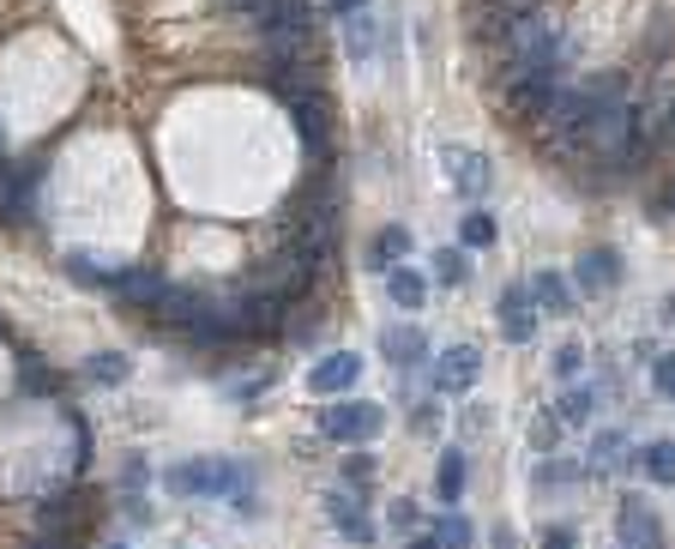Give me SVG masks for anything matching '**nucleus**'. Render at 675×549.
<instances>
[{
    "label": "nucleus",
    "mask_w": 675,
    "mask_h": 549,
    "mask_svg": "<svg viewBox=\"0 0 675 549\" xmlns=\"http://www.w3.org/2000/svg\"><path fill=\"white\" fill-rule=\"evenodd\" d=\"M284 110H289V127L301 134V146L320 158V151L332 146V110H325V98H289Z\"/></svg>",
    "instance_id": "nucleus-5"
},
{
    "label": "nucleus",
    "mask_w": 675,
    "mask_h": 549,
    "mask_svg": "<svg viewBox=\"0 0 675 549\" xmlns=\"http://www.w3.org/2000/svg\"><path fill=\"white\" fill-rule=\"evenodd\" d=\"M404 254H410V230L404 224H386V230L374 236V266L392 272V266H404Z\"/></svg>",
    "instance_id": "nucleus-16"
},
{
    "label": "nucleus",
    "mask_w": 675,
    "mask_h": 549,
    "mask_svg": "<svg viewBox=\"0 0 675 549\" xmlns=\"http://www.w3.org/2000/svg\"><path fill=\"white\" fill-rule=\"evenodd\" d=\"M380 428H386L380 404H325L320 411V435L338 441V447H368Z\"/></svg>",
    "instance_id": "nucleus-3"
},
{
    "label": "nucleus",
    "mask_w": 675,
    "mask_h": 549,
    "mask_svg": "<svg viewBox=\"0 0 675 549\" xmlns=\"http://www.w3.org/2000/svg\"><path fill=\"white\" fill-rule=\"evenodd\" d=\"M434 489H441V501L446 507H453L458 495H465V453H441V477H434Z\"/></svg>",
    "instance_id": "nucleus-19"
},
{
    "label": "nucleus",
    "mask_w": 675,
    "mask_h": 549,
    "mask_svg": "<svg viewBox=\"0 0 675 549\" xmlns=\"http://www.w3.org/2000/svg\"><path fill=\"white\" fill-rule=\"evenodd\" d=\"M482 375V351L477 344H446L441 356H434V387L441 392H470V380Z\"/></svg>",
    "instance_id": "nucleus-6"
},
{
    "label": "nucleus",
    "mask_w": 675,
    "mask_h": 549,
    "mask_svg": "<svg viewBox=\"0 0 675 549\" xmlns=\"http://www.w3.org/2000/svg\"><path fill=\"white\" fill-rule=\"evenodd\" d=\"M663 146H675V103L663 110Z\"/></svg>",
    "instance_id": "nucleus-36"
},
{
    "label": "nucleus",
    "mask_w": 675,
    "mask_h": 549,
    "mask_svg": "<svg viewBox=\"0 0 675 549\" xmlns=\"http://www.w3.org/2000/svg\"><path fill=\"white\" fill-rule=\"evenodd\" d=\"M344 49L356 55V61L374 49V25H368V19H362V13H350V19H344Z\"/></svg>",
    "instance_id": "nucleus-24"
},
{
    "label": "nucleus",
    "mask_w": 675,
    "mask_h": 549,
    "mask_svg": "<svg viewBox=\"0 0 675 549\" xmlns=\"http://www.w3.org/2000/svg\"><path fill=\"white\" fill-rule=\"evenodd\" d=\"M84 375H91L96 387H121V380H127V356L103 351V356H91V363H84Z\"/></svg>",
    "instance_id": "nucleus-21"
},
{
    "label": "nucleus",
    "mask_w": 675,
    "mask_h": 549,
    "mask_svg": "<svg viewBox=\"0 0 675 549\" xmlns=\"http://www.w3.org/2000/svg\"><path fill=\"white\" fill-rule=\"evenodd\" d=\"M356 380H362V356H356V351H332V356H320V363H313L308 392H320V399H338V392H350Z\"/></svg>",
    "instance_id": "nucleus-8"
},
{
    "label": "nucleus",
    "mask_w": 675,
    "mask_h": 549,
    "mask_svg": "<svg viewBox=\"0 0 675 549\" xmlns=\"http://www.w3.org/2000/svg\"><path fill=\"white\" fill-rule=\"evenodd\" d=\"M380 351H386V363L410 368V363H422V356H428V339H422V327H386Z\"/></svg>",
    "instance_id": "nucleus-12"
},
{
    "label": "nucleus",
    "mask_w": 675,
    "mask_h": 549,
    "mask_svg": "<svg viewBox=\"0 0 675 549\" xmlns=\"http://www.w3.org/2000/svg\"><path fill=\"white\" fill-rule=\"evenodd\" d=\"M530 441H537V447H554V416H542V423L530 428Z\"/></svg>",
    "instance_id": "nucleus-32"
},
{
    "label": "nucleus",
    "mask_w": 675,
    "mask_h": 549,
    "mask_svg": "<svg viewBox=\"0 0 675 549\" xmlns=\"http://www.w3.org/2000/svg\"><path fill=\"white\" fill-rule=\"evenodd\" d=\"M368 477H374V465H368V459H362V453H356V459L344 465V483H350V489H362V483H368Z\"/></svg>",
    "instance_id": "nucleus-30"
},
{
    "label": "nucleus",
    "mask_w": 675,
    "mask_h": 549,
    "mask_svg": "<svg viewBox=\"0 0 675 549\" xmlns=\"http://www.w3.org/2000/svg\"><path fill=\"white\" fill-rule=\"evenodd\" d=\"M579 368H585V351H579V344H561V351H554V375L579 380Z\"/></svg>",
    "instance_id": "nucleus-27"
},
{
    "label": "nucleus",
    "mask_w": 675,
    "mask_h": 549,
    "mask_svg": "<svg viewBox=\"0 0 675 549\" xmlns=\"http://www.w3.org/2000/svg\"><path fill=\"white\" fill-rule=\"evenodd\" d=\"M494 549H513V537H494Z\"/></svg>",
    "instance_id": "nucleus-39"
},
{
    "label": "nucleus",
    "mask_w": 675,
    "mask_h": 549,
    "mask_svg": "<svg viewBox=\"0 0 675 549\" xmlns=\"http://www.w3.org/2000/svg\"><path fill=\"white\" fill-rule=\"evenodd\" d=\"M410 549H441V544H434V537H416V544H410Z\"/></svg>",
    "instance_id": "nucleus-38"
},
{
    "label": "nucleus",
    "mask_w": 675,
    "mask_h": 549,
    "mask_svg": "<svg viewBox=\"0 0 675 549\" xmlns=\"http://www.w3.org/2000/svg\"><path fill=\"white\" fill-rule=\"evenodd\" d=\"M651 387H657V399L675 404V356H657V363H651Z\"/></svg>",
    "instance_id": "nucleus-26"
},
{
    "label": "nucleus",
    "mask_w": 675,
    "mask_h": 549,
    "mask_svg": "<svg viewBox=\"0 0 675 549\" xmlns=\"http://www.w3.org/2000/svg\"><path fill=\"white\" fill-rule=\"evenodd\" d=\"M639 471H645L651 483H675V441H651V447L639 453Z\"/></svg>",
    "instance_id": "nucleus-17"
},
{
    "label": "nucleus",
    "mask_w": 675,
    "mask_h": 549,
    "mask_svg": "<svg viewBox=\"0 0 675 549\" xmlns=\"http://www.w3.org/2000/svg\"><path fill=\"white\" fill-rule=\"evenodd\" d=\"M530 296H537L542 314H567V308H573V290H567L561 272H537V278H530Z\"/></svg>",
    "instance_id": "nucleus-15"
},
{
    "label": "nucleus",
    "mask_w": 675,
    "mask_h": 549,
    "mask_svg": "<svg viewBox=\"0 0 675 549\" xmlns=\"http://www.w3.org/2000/svg\"><path fill=\"white\" fill-rule=\"evenodd\" d=\"M0 211H7V218H24V182L7 170V163H0Z\"/></svg>",
    "instance_id": "nucleus-25"
},
{
    "label": "nucleus",
    "mask_w": 675,
    "mask_h": 549,
    "mask_svg": "<svg viewBox=\"0 0 675 549\" xmlns=\"http://www.w3.org/2000/svg\"><path fill=\"white\" fill-rule=\"evenodd\" d=\"M265 61H313V7L308 0H272L260 19Z\"/></svg>",
    "instance_id": "nucleus-1"
},
{
    "label": "nucleus",
    "mask_w": 675,
    "mask_h": 549,
    "mask_svg": "<svg viewBox=\"0 0 675 549\" xmlns=\"http://www.w3.org/2000/svg\"><path fill=\"white\" fill-rule=\"evenodd\" d=\"M621 549H663L657 513L645 501H621Z\"/></svg>",
    "instance_id": "nucleus-10"
},
{
    "label": "nucleus",
    "mask_w": 675,
    "mask_h": 549,
    "mask_svg": "<svg viewBox=\"0 0 675 549\" xmlns=\"http://www.w3.org/2000/svg\"><path fill=\"white\" fill-rule=\"evenodd\" d=\"M115 549H121V544H115Z\"/></svg>",
    "instance_id": "nucleus-40"
},
{
    "label": "nucleus",
    "mask_w": 675,
    "mask_h": 549,
    "mask_svg": "<svg viewBox=\"0 0 675 549\" xmlns=\"http://www.w3.org/2000/svg\"><path fill=\"white\" fill-rule=\"evenodd\" d=\"M537 296H530V284H506L501 290V339L506 344H530L537 339Z\"/></svg>",
    "instance_id": "nucleus-4"
},
{
    "label": "nucleus",
    "mask_w": 675,
    "mask_h": 549,
    "mask_svg": "<svg viewBox=\"0 0 675 549\" xmlns=\"http://www.w3.org/2000/svg\"><path fill=\"white\" fill-rule=\"evenodd\" d=\"M386 296H392L404 314H416V308L428 302V278H422L416 266H392V272H386Z\"/></svg>",
    "instance_id": "nucleus-11"
},
{
    "label": "nucleus",
    "mask_w": 675,
    "mask_h": 549,
    "mask_svg": "<svg viewBox=\"0 0 675 549\" xmlns=\"http://www.w3.org/2000/svg\"><path fill=\"white\" fill-rule=\"evenodd\" d=\"M458 248H494V218L489 211H470V218L458 224Z\"/></svg>",
    "instance_id": "nucleus-22"
},
{
    "label": "nucleus",
    "mask_w": 675,
    "mask_h": 549,
    "mask_svg": "<svg viewBox=\"0 0 675 549\" xmlns=\"http://www.w3.org/2000/svg\"><path fill=\"white\" fill-rule=\"evenodd\" d=\"M386 525H392V531H410V525H416V507H410V501H392V513H386Z\"/></svg>",
    "instance_id": "nucleus-29"
},
{
    "label": "nucleus",
    "mask_w": 675,
    "mask_h": 549,
    "mask_svg": "<svg viewBox=\"0 0 675 549\" xmlns=\"http://www.w3.org/2000/svg\"><path fill=\"white\" fill-rule=\"evenodd\" d=\"M441 163H446V175H453V187H458L465 199H482V194H489L494 170H489V158H482V151L446 146V151H441Z\"/></svg>",
    "instance_id": "nucleus-7"
},
{
    "label": "nucleus",
    "mask_w": 675,
    "mask_h": 549,
    "mask_svg": "<svg viewBox=\"0 0 675 549\" xmlns=\"http://www.w3.org/2000/svg\"><path fill=\"white\" fill-rule=\"evenodd\" d=\"M615 278H621V254L615 248H585L579 254V290L585 296H609Z\"/></svg>",
    "instance_id": "nucleus-9"
},
{
    "label": "nucleus",
    "mask_w": 675,
    "mask_h": 549,
    "mask_svg": "<svg viewBox=\"0 0 675 549\" xmlns=\"http://www.w3.org/2000/svg\"><path fill=\"white\" fill-rule=\"evenodd\" d=\"M325 507H332V519H338V525H344V531H350V537H356V544H374V525H368V519H362V507H356V495H332V501H325Z\"/></svg>",
    "instance_id": "nucleus-18"
},
{
    "label": "nucleus",
    "mask_w": 675,
    "mask_h": 549,
    "mask_svg": "<svg viewBox=\"0 0 675 549\" xmlns=\"http://www.w3.org/2000/svg\"><path fill=\"white\" fill-rule=\"evenodd\" d=\"M175 495H241L248 489V465L236 459H181L163 477Z\"/></svg>",
    "instance_id": "nucleus-2"
},
{
    "label": "nucleus",
    "mask_w": 675,
    "mask_h": 549,
    "mask_svg": "<svg viewBox=\"0 0 675 549\" xmlns=\"http://www.w3.org/2000/svg\"><path fill=\"white\" fill-rule=\"evenodd\" d=\"M362 7H368V0H332V13H338V19H350V13H362Z\"/></svg>",
    "instance_id": "nucleus-35"
},
{
    "label": "nucleus",
    "mask_w": 675,
    "mask_h": 549,
    "mask_svg": "<svg viewBox=\"0 0 675 549\" xmlns=\"http://www.w3.org/2000/svg\"><path fill=\"white\" fill-rule=\"evenodd\" d=\"M434 423H441V411H428V404H422V411H416V435H434Z\"/></svg>",
    "instance_id": "nucleus-33"
},
{
    "label": "nucleus",
    "mask_w": 675,
    "mask_h": 549,
    "mask_svg": "<svg viewBox=\"0 0 675 549\" xmlns=\"http://www.w3.org/2000/svg\"><path fill=\"white\" fill-rule=\"evenodd\" d=\"M229 7H241V13H248V19H260L265 7H272V0H229Z\"/></svg>",
    "instance_id": "nucleus-34"
},
{
    "label": "nucleus",
    "mask_w": 675,
    "mask_h": 549,
    "mask_svg": "<svg viewBox=\"0 0 675 549\" xmlns=\"http://www.w3.org/2000/svg\"><path fill=\"white\" fill-rule=\"evenodd\" d=\"M554 416H561V423H585V416H591V392H585V387H579V392H567V399H561V411H554Z\"/></svg>",
    "instance_id": "nucleus-28"
},
{
    "label": "nucleus",
    "mask_w": 675,
    "mask_h": 549,
    "mask_svg": "<svg viewBox=\"0 0 675 549\" xmlns=\"http://www.w3.org/2000/svg\"><path fill=\"white\" fill-rule=\"evenodd\" d=\"M434 544H441V549H470V519L446 507L441 519H434Z\"/></svg>",
    "instance_id": "nucleus-20"
},
{
    "label": "nucleus",
    "mask_w": 675,
    "mask_h": 549,
    "mask_svg": "<svg viewBox=\"0 0 675 549\" xmlns=\"http://www.w3.org/2000/svg\"><path fill=\"white\" fill-rule=\"evenodd\" d=\"M621 459H633V447H627V428H603L597 441H591V471H615Z\"/></svg>",
    "instance_id": "nucleus-14"
},
{
    "label": "nucleus",
    "mask_w": 675,
    "mask_h": 549,
    "mask_svg": "<svg viewBox=\"0 0 675 549\" xmlns=\"http://www.w3.org/2000/svg\"><path fill=\"white\" fill-rule=\"evenodd\" d=\"M542 549H579V544H573V531H567V525H554V531L542 537Z\"/></svg>",
    "instance_id": "nucleus-31"
},
{
    "label": "nucleus",
    "mask_w": 675,
    "mask_h": 549,
    "mask_svg": "<svg viewBox=\"0 0 675 549\" xmlns=\"http://www.w3.org/2000/svg\"><path fill=\"white\" fill-rule=\"evenodd\" d=\"M434 272H441V284L446 290H458V284H465V248H441V254H434Z\"/></svg>",
    "instance_id": "nucleus-23"
},
{
    "label": "nucleus",
    "mask_w": 675,
    "mask_h": 549,
    "mask_svg": "<svg viewBox=\"0 0 675 549\" xmlns=\"http://www.w3.org/2000/svg\"><path fill=\"white\" fill-rule=\"evenodd\" d=\"M115 290L127 296L133 308H145V314H151V302L169 290V278H157V272H121V278H115Z\"/></svg>",
    "instance_id": "nucleus-13"
},
{
    "label": "nucleus",
    "mask_w": 675,
    "mask_h": 549,
    "mask_svg": "<svg viewBox=\"0 0 675 549\" xmlns=\"http://www.w3.org/2000/svg\"><path fill=\"white\" fill-rule=\"evenodd\" d=\"M657 211H663V218H670V211H675V187H670V194L657 199Z\"/></svg>",
    "instance_id": "nucleus-37"
}]
</instances>
